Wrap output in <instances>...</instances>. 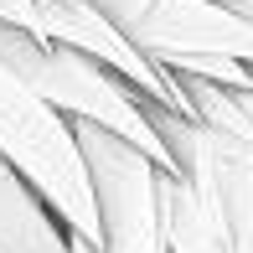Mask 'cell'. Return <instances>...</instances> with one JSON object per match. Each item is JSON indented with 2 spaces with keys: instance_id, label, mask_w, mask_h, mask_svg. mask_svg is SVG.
Listing matches in <instances>:
<instances>
[{
  "instance_id": "obj_1",
  "label": "cell",
  "mask_w": 253,
  "mask_h": 253,
  "mask_svg": "<svg viewBox=\"0 0 253 253\" xmlns=\"http://www.w3.org/2000/svg\"><path fill=\"white\" fill-rule=\"evenodd\" d=\"M166 140L176 176L160 170V217L170 253H253V150L181 119L170 109H150Z\"/></svg>"
},
{
  "instance_id": "obj_2",
  "label": "cell",
  "mask_w": 253,
  "mask_h": 253,
  "mask_svg": "<svg viewBox=\"0 0 253 253\" xmlns=\"http://www.w3.org/2000/svg\"><path fill=\"white\" fill-rule=\"evenodd\" d=\"M0 155L42 191V202L57 212L73 243L103 248L98 191L83 145L73 134V119H62L5 57H0Z\"/></svg>"
},
{
  "instance_id": "obj_3",
  "label": "cell",
  "mask_w": 253,
  "mask_h": 253,
  "mask_svg": "<svg viewBox=\"0 0 253 253\" xmlns=\"http://www.w3.org/2000/svg\"><path fill=\"white\" fill-rule=\"evenodd\" d=\"M0 57H5L62 119L98 124V129L119 134L124 145L145 150L166 176H176V160H170L166 140H160V129L150 119L155 98H145L140 88H129L119 73H109L103 62H93V57H83L73 47L26 37V31H16V26H0Z\"/></svg>"
},
{
  "instance_id": "obj_4",
  "label": "cell",
  "mask_w": 253,
  "mask_h": 253,
  "mask_svg": "<svg viewBox=\"0 0 253 253\" xmlns=\"http://www.w3.org/2000/svg\"><path fill=\"white\" fill-rule=\"evenodd\" d=\"M73 134L83 145L103 217V248L73 243V253H170L166 217H160V166L98 124L73 119Z\"/></svg>"
},
{
  "instance_id": "obj_5",
  "label": "cell",
  "mask_w": 253,
  "mask_h": 253,
  "mask_svg": "<svg viewBox=\"0 0 253 253\" xmlns=\"http://www.w3.org/2000/svg\"><path fill=\"white\" fill-rule=\"evenodd\" d=\"M31 5H37V37L42 42H57V47H73V52L93 57L109 73H119L129 88H140L145 98H155L160 109L191 119L176 73H166L160 62H150V57L129 42V31L114 26L93 0H31Z\"/></svg>"
},
{
  "instance_id": "obj_6",
  "label": "cell",
  "mask_w": 253,
  "mask_h": 253,
  "mask_svg": "<svg viewBox=\"0 0 253 253\" xmlns=\"http://www.w3.org/2000/svg\"><path fill=\"white\" fill-rule=\"evenodd\" d=\"M129 42L150 62L166 57H233L253 67V21L222 0H155L150 16L129 26Z\"/></svg>"
},
{
  "instance_id": "obj_7",
  "label": "cell",
  "mask_w": 253,
  "mask_h": 253,
  "mask_svg": "<svg viewBox=\"0 0 253 253\" xmlns=\"http://www.w3.org/2000/svg\"><path fill=\"white\" fill-rule=\"evenodd\" d=\"M0 253H73V238L42 191L0 155Z\"/></svg>"
},
{
  "instance_id": "obj_8",
  "label": "cell",
  "mask_w": 253,
  "mask_h": 253,
  "mask_svg": "<svg viewBox=\"0 0 253 253\" xmlns=\"http://www.w3.org/2000/svg\"><path fill=\"white\" fill-rule=\"evenodd\" d=\"M176 83H181V93H186V109H191L197 124H207V129L238 140L243 150H253V93L207 83V78H181V73H176Z\"/></svg>"
},
{
  "instance_id": "obj_9",
  "label": "cell",
  "mask_w": 253,
  "mask_h": 253,
  "mask_svg": "<svg viewBox=\"0 0 253 253\" xmlns=\"http://www.w3.org/2000/svg\"><path fill=\"white\" fill-rule=\"evenodd\" d=\"M93 5L114 21V26H124V31H129V26H140V21L150 16V5H155V0H93Z\"/></svg>"
},
{
  "instance_id": "obj_10",
  "label": "cell",
  "mask_w": 253,
  "mask_h": 253,
  "mask_svg": "<svg viewBox=\"0 0 253 253\" xmlns=\"http://www.w3.org/2000/svg\"><path fill=\"white\" fill-rule=\"evenodd\" d=\"M222 5H233L238 16H243V21H253V0H222Z\"/></svg>"
}]
</instances>
